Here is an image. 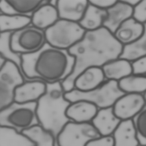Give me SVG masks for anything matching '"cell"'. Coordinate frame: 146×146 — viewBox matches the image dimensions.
Instances as JSON below:
<instances>
[{
    "label": "cell",
    "instance_id": "5",
    "mask_svg": "<svg viewBox=\"0 0 146 146\" xmlns=\"http://www.w3.org/2000/svg\"><path fill=\"white\" fill-rule=\"evenodd\" d=\"M36 102L18 103L14 102L0 111V126L18 132L39 124L36 115Z\"/></svg>",
    "mask_w": 146,
    "mask_h": 146
},
{
    "label": "cell",
    "instance_id": "20",
    "mask_svg": "<svg viewBox=\"0 0 146 146\" xmlns=\"http://www.w3.org/2000/svg\"><path fill=\"white\" fill-rule=\"evenodd\" d=\"M113 146H139L132 120L121 121L113 134Z\"/></svg>",
    "mask_w": 146,
    "mask_h": 146
},
{
    "label": "cell",
    "instance_id": "11",
    "mask_svg": "<svg viewBox=\"0 0 146 146\" xmlns=\"http://www.w3.org/2000/svg\"><path fill=\"white\" fill-rule=\"evenodd\" d=\"M47 0H2L1 14L31 17L34 12Z\"/></svg>",
    "mask_w": 146,
    "mask_h": 146
},
{
    "label": "cell",
    "instance_id": "21",
    "mask_svg": "<svg viewBox=\"0 0 146 146\" xmlns=\"http://www.w3.org/2000/svg\"><path fill=\"white\" fill-rule=\"evenodd\" d=\"M101 68L106 80L118 82L132 74L131 63L119 58L107 62Z\"/></svg>",
    "mask_w": 146,
    "mask_h": 146
},
{
    "label": "cell",
    "instance_id": "3",
    "mask_svg": "<svg viewBox=\"0 0 146 146\" xmlns=\"http://www.w3.org/2000/svg\"><path fill=\"white\" fill-rule=\"evenodd\" d=\"M61 82L46 83L45 93L36 102V115L38 124L52 133L55 138L70 120L66 111L70 102L64 98Z\"/></svg>",
    "mask_w": 146,
    "mask_h": 146
},
{
    "label": "cell",
    "instance_id": "25",
    "mask_svg": "<svg viewBox=\"0 0 146 146\" xmlns=\"http://www.w3.org/2000/svg\"><path fill=\"white\" fill-rule=\"evenodd\" d=\"M119 88L124 94H144L146 90V75L130 74L117 82Z\"/></svg>",
    "mask_w": 146,
    "mask_h": 146
},
{
    "label": "cell",
    "instance_id": "29",
    "mask_svg": "<svg viewBox=\"0 0 146 146\" xmlns=\"http://www.w3.org/2000/svg\"><path fill=\"white\" fill-rule=\"evenodd\" d=\"M139 145L146 146V107L132 119Z\"/></svg>",
    "mask_w": 146,
    "mask_h": 146
},
{
    "label": "cell",
    "instance_id": "19",
    "mask_svg": "<svg viewBox=\"0 0 146 146\" xmlns=\"http://www.w3.org/2000/svg\"><path fill=\"white\" fill-rule=\"evenodd\" d=\"M30 24L43 31L54 24L58 19L56 8L48 3H46L39 6L30 17Z\"/></svg>",
    "mask_w": 146,
    "mask_h": 146
},
{
    "label": "cell",
    "instance_id": "34",
    "mask_svg": "<svg viewBox=\"0 0 146 146\" xmlns=\"http://www.w3.org/2000/svg\"><path fill=\"white\" fill-rule=\"evenodd\" d=\"M125 3L131 6L132 7L136 6L140 0H123Z\"/></svg>",
    "mask_w": 146,
    "mask_h": 146
},
{
    "label": "cell",
    "instance_id": "18",
    "mask_svg": "<svg viewBox=\"0 0 146 146\" xmlns=\"http://www.w3.org/2000/svg\"><path fill=\"white\" fill-rule=\"evenodd\" d=\"M121 120L114 115L112 108L99 109L91 124L100 136H112Z\"/></svg>",
    "mask_w": 146,
    "mask_h": 146
},
{
    "label": "cell",
    "instance_id": "35",
    "mask_svg": "<svg viewBox=\"0 0 146 146\" xmlns=\"http://www.w3.org/2000/svg\"><path fill=\"white\" fill-rule=\"evenodd\" d=\"M5 62V60L4 59H3L1 56H0V68H1V67L3 66V64H4V63Z\"/></svg>",
    "mask_w": 146,
    "mask_h": 146
},
{
    "label": "cell",
    "instance_id": "32",
    "mask_svg": "<svg viewBox=\"0 0 146 146\" xmlns=\"http://www.w3.org/2000/svg\"><path fill=\"white\" fill-rule=\"evenodd\" d=\"M86 146H113V140L112 136H100L90 141Z\"/></svg>",
    "mask_w": 146,
    "mask_h": 146
},
{
    "label": "cell",
    "instance_id": "6",
    "mask_svg": "<svg viewBox=\"0 0 146 146\" xmlns=\"http://www.w3.org/2000/svg\"><path fill=\"white\" fill-rule=\"evenodd\" d=\"M44 32L47 43L67 51L82 38L86 31L78 23L59 19Z\"/></svg>",
    "mask_w": 146,
    "mask_h": 146
},
{
    "label": "cell",
    "instance_id": "36",
    "mask_svg": "<svg viewBox=\"0 0 146 146\" xmlns=\"http://www.w3.org/2000/svg\"><path fill=\"white\" fill-rule=\"evenodd\" d=\"M1 14V11H0V14Z\"/></svg>",
    "mask_w": 146,
    "mask_h": 146
},
{
    "label": "cell",
    "instance_id": "14",
    "mask_svg": "<svg viewBox=\"0 0 146 146\" xmlns=\"http://www.w3.org/2000/svg\"><path fill=\"white\" fill-rule=\"evenodd\" d=\"M88 5L87 0H57L56 8L59 19L78 23Z\"/></svg>",
    "mask_w": 146,
    "mask_h": 146
},
{
    "label": "cell",
    "instance_id": "30",
    "mask_svg": "<svg viewBox=\"0 0 146 146\" xmlns=\"http://www.w3.org/2000/svg\"><path fill=\"white\" fill-rule=\"evenodd\" d=\"M131 18L139 23L146 25V0H140L132 7Z\"/></svg>",
    "mask_w": 146,
    "mask_h": 146
},
{
    "label": "cell",
    "instance_id": "22",
    "mask_svg": "<svg viewBox=\"0 0 146 146\" xmlns=\"http://www.w3.org/2000/svg\"><path fill=\"white\" fill-rule=\"evenodd\" d=\"M106 15V10L100 9L88 2L86 10L78 23L86 31H95L103 27Z\"/></svg>",
    "mask_w": 146,
    "mask_h": 146
},
{
    "label": "cell",
    "instance_id": "8",
    "mask_svg": "<svg viewBox=\"0 0 146 146\" xmlns=\"http://www.w3.org/2000/svg\"><path fill=\"white\" fill-rule=\"evenodd\" d=\"M46 43L44 31L31 24L11 33L10 46L20 55L35 52Z\"/></svg>",
    "mask_w": 146,
    "mask_h": 146
},
{
    "label": "cell",
    "instance_id": "37",
    "mask_svg": "<svg viewBox=\"0 0 146 146\" xmlns=\"http://www.w3.org/2000/svg\"><path fill=\"white\" fill-rule=\"evenodd\" d=\"M139 146H142V145H139Z\"/></svg>",
    "mask_w": 146,
    "mask_h": 146
},
{
    "label": "cell",
    "instance_id": "7",
    "mask_svg": "<svg viewBox=\"0 0 146 146\" xmlns=\"http://www.w3.org/2000/svg\"><path fill=\"white\" fill-rule=\"evenodd\" d=\"M100 135L91 123H67L55 140L56 146H86L90 141Z\"/></svg>",
    "mask_w": 146,
    "mask_h": 146
},
{
    "label": "cell",
    "instance_id": "12",
    "mask_svg": "<svg viewBox=\"0 0 146 146\" xmlns=\"http://www.w3.org/2000/svg\"><path fill=\"white\" fill-rule=\"evenodd\" d=\"M46 83L39 80L25 81L14 92V102L18 103L36 102L45 93Z\"/></svg>",
    "mask_w": 146,
    "mask_h": 146
},
{
    "label": "cell",
    "instance_id": "15",
    "mask_svg": "<svg viewBox=\"0 0 146 146\" xmlns=\"http://www.w3.org/2000/svg\"><path fill=\"white\" fill-rule=\"evenodd\" d=\"M98 111V108L92 103L79 100L70 103L66 111V115L70 121L75 123H91Z\"/></svg>",
    "mask_w": 146,
    "mask_h": 146
},
{
    "label": "cell",
    "instance_id": "2",
    "mask_svg": "<svg viewBox=\"0 0 146 146\" xmlns=\"http://www.w3.org/2000/svg\"><path fill=\"white\" fill-rule=\"evenodd\" d=\"M74 62L67 50L56 48L46 42L37 51L21 55V70L26 81L62 82L72 72Z\"/></svg>",
    "mask_w": 146,
    "mask_h": 146
},
{
    "label": "cell",
    "instance_id": "1",
    "mask_svg": "<svg viewBox=\"0 0 146 146\" xmlns=\"http://www.w3.org/2000/svg\"><path fill=\"white\" fill-rule=\"evenodd\" d=\"M121 48L122 45L103 27L95 31H86L82 38L67 50L75 62L72 72L61 82L65 92L74 89L75 78L84 69L102 67L118 58Z\"/></svg>",
    "mask_w": 146,
    "mask_h": 146
},
{
    "label": "cell",
    "instance_id": "17",
    "mask_svg": "<svg viewBox=\"0 0 146 146\" xmlns=\"http://www.w3.org/2000/svg\"><path fill=\"white\" fill-rule=\"evenodd\" d=\"M146 25H143L130 18L123 22L113 33L116 40L122 46L140 38L145 32Z\"/></svg>",
    "mask_w": 146,
    "mask_h": 146
},
{
    "label": "cell",
    "instance_id": "24",
    "mask_svg": "<svg viewBox=\"0 0 146 146\" xmlns=\"http://www.w3.org/2000/svg\"><path fill=\"white\" fill-rule=\"evenodd\" d=\"M21 133L26 136L35 146H56L55 138L52 133L39 124L34 125Z\"/></svg>",
    "mask_w": 146,
    "mask_h": 146
},
{
    "label": "cell",
    "instance_id": "16",
    "mask_svg": "<svg viewBox=\"0 0 146 146\" xmlns=\"http://www.w3.org/2000/svg\"><path fill=\"white\" fill-rule=\"evenodd\" d=\"M101 67H91L84 69L75 79L74 88L80 92L91 91L106 81Z\"/></svg>",
    "mask_w": 146,
    "mask_h": 146
},
{
    "label": "cell",
    "instance_id": "9",
    "mask_svg": "<svg viewBox=\"0 0 146 146\" xmlns=\"http://www.w3.org/2000/svg\"><path fill=\"white\" fill-rule=\"evenodd\" d=\"M25 81L21 71L14 64L4 63L0 68V111L14 102L15 90Z\"/></svg>",
    "mask_w": 146,
    "mask_h": 146
},
{
    "label": "cell",
    "instance_id": "10",
    "mask_svg": "<svg viewBox=\"0 0 146 146\" xmlns=\"http://www.w3.org/2000/svg\"><path fill=\"white\" fill-rule=\"evenodd\" d=\"M145 106V93L124 94L112 106L115 116L120 120H132Z\"/></svg>",
    "mask_w": 146,
    "mask_h": 146
},
{
    "label": "cell",
    "instance_id": "31",
    "mask_svg": "<svg viewBox=\"0 0 146 146\" xmlns=\"http://www.w3.org/2000/svg\"><path fill=\"white\" fill-rule=\"evenodd\" d=\"M132 74L136 75H145L146 56L140 58L131 63Z\"/></svg>",
    "mask_w": 146,
    "mask_h": 146
},
{
    "label": "cell",
    "instance_id": "33",
    "mask_svg": "<svg viewBox=\"0 0 146 146\" xmlns=\"http://www.w3.org/2000/svg\"><path fill=\"white\" fill-rule=\"evenodd\" d=\"M117 0H91L88 1L89 3L93 6L104 10H106L113 6Z\"/></svg>",
    "mask_w": 146,
    "mask_h": 146
},
{
    "label": "cell",
    "instance_id": "13",
    "mask_svg": "<svg viewBox=\"0 0 146 146\" xmlns=\"http://www.w3.org/2000/svg\"><path fill=\"white\" fill-rule=\"evenodd\" d=\"M106 15L103 27L112 34L125 20L131 18L132 7L123 0H119L106 10Z\"/></svg>",
    "mask_w": 146,
    "mask_h": 146
},
{
    "label": "cell",
    "instance_id": "4",
    "mask_svg": "<svg viewBox=\"0 0 146 146\" xmlns=\"http://www.w3.org/2000/svg\"><path fill=\"white\" fill-rule=\"evenodd\" d=\"M124 94L119 88L117 82L106 80L96 88L88 92H80L74 88L65 92L64 98L70 103L79 100L88 101L99 110L112 107L116 100Z\"/></svg>",
    "mask_w": 146,
    "mask_h": 146
},
{
    "label": "cell",
    "instance_id": "23",
    "mask_svg": "<svg viewBox=\"0 0 146 146\" xmlns=\"http://www.w3.org/2000/svg\"><path fill=\"white\" fill-rule=\"evenodd\" d=\"M146 56V32L138 39L122 46L119 58L130 63Z\"/></svg>",
    "mask_w": 146,
    "mask_h": 146
},
{
    "label": "cell",
    "instance_id": "27",
    "mask_svg": "<svg viewBox=\"0 0 146 146\" xmlns=\"http://www.w3.org/2000/svg\"><path fill=\"white\" fill-rule=\"evenodd\" d=\"M11 34L9 32L0 33V56L5 62L14 64L22 72L21 55L15 52L11 47Z\"/></svg>",
    "mask_w": 146,
    "mask_h": 146
},
{
    "label": "cell",
    "instance_id": "26",
    "mask_svg": "<svg viewBox=\"0 0 146 146\" xmlns=\"http://www.w3.org/2000/svg\"><path fill=\"white\" fill-rule=\"evenodd\" d=\"M0 146H35L22 133L0 126Z\"/></svg>",
    "mask_w": 146,
    "mask_h": 146
},
{
    "label": "cell",
    "instance_id": "28",
    "mask_svg": "<svg viewBox=\"0 0 146 146\" xmlns=\"http://www.w3.org/2000/svg\"><path fill=\"white\" fill-rule=\"evenodd\" d=\"M31 22L30 17L0 14V33H13L21 29Z\"/></svg>",
    "mask_w": 146,
    "mask_h": 146
}]
</instances>
